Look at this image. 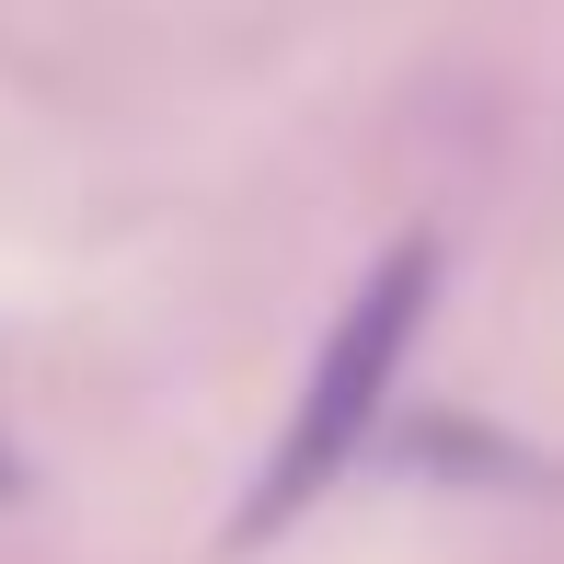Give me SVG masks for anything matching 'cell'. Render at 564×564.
Listing matches in <instances>:
<instances>
[{
  "label": "cell",
  "mask_w": 564,
  "mask_h": 564,
  "mask_svg": "<svg viewBox=\"0 0 564 564\" xmlns=\"http://www.w3.org/2000/svg\"><path fill=\"white\" fill-rule=\"evenodd\" d=\"M0 496H12V460H0Z\"/></svg>",
  "instance_id": "7a4b0ae2"
},
{
  "label": "cell",
  "mask_w": 564,
  "mask_h": 564,
  "mask_svg": "<svg viewBox=\"0 0 564 564\" xmlns=\"http://www.w3.org/2000/svg\"><path fill=\"white\" fill-rule=\"evenodd\" d=\"M426 300H438V242H426V230H403L380 265H357L335 335H323L312 380H300V415H289V438H276V460L253 473L230 542H265V530H289L312 496L346 484V460L380 438V415H392V380H403V357L426 335Z\"/></svg>",
  "instance_id": "6da1fadb"
}]
</instances>
